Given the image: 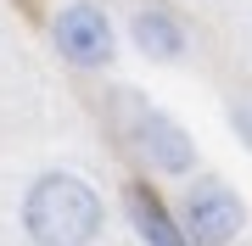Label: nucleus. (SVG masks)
Segmentation results:
<instances>
[{"label": "nucleus", "instance_id": "0eeeda50", "mask_svg": "<svg viewBox=\"0 0 252 246\" xmlns=\"http://www.w3.org/2000/svg\"><path fill=\"white\" fill-rule=\"evenodd\" d=\"M230 129L247 140V151H252V101H235L230 107Z\"/></svg>", "mask_w": 252, "mask_h": 246}, {"label": "nucleus", "instance_id": "423d86ee", "mask_svg": "<svg viewBox=\"0 0 252 246\" xmlns=\"http://www.w3.org/2000/svg\"><path fill=\"white\" fill-rule=\"evenodd\" d=\"M135 45H140V56L146 62H180L185 56V28L168 17V11H140L135 17Z\"/></svg>", "mask_w": 252, "mask_h": 246}, {"label": "nucleus", "instance_id": "7ed1b4c3", "mask_svg": "<svg viewBox=\"0 0 252 246\" xmlns=\"http://www.w3.org/2000/svg\"><path fill=\"white\" fill-rule=\"evenodd\" d=\"M124 135H129V146H135L157 173H190V168H196V140H190L168 112L146 107V101H135V95H129Z\"/></svg>", "mask_w": 252, "mask_h": 246}, {"label": "nucleus", "instance_id": "f257e3e1", "mask_svg": "<svg viewBox=\"0 0 252 246\" xmlns=\"http://www.w3.org/2000/svg\"><path fill=\"white\" fill-rule=\"evenodd\" d=\"M101 219L107 213H101L95 185L67 168L39 173L23 196V229L34 246H90L101 235Z\"/></svg>", "mask_w": 252, "mask_h": 246}, {"label": "nucleus", "instance_id": "39448f33", "mask_svg": "<svg viewBox=\"0 0 252 246\" xmlns=\"http://www.w3.org/2000/svg\"><path fill=\"white\" fill-rule=\"evenodd\" d=\"M124 207H129V224H135V235L146 246H190L185 229H180V219H174L146 185H129V191H124Z\"/></svg>", "mask_w": 252, "mask_h": 246}, {"label": "nucleus", "instance_id": "20e7f679", "mask_svg": "<svg viewBox=\"0 0 252 246\" xmlns=\"http://www.w3.org/2000/svg\"><path fill=\"white\" fill-rule=\"evenodd\" d=\"M51 45L67 56L73 67H107L118 39H112V23L107 11L90 6V0H67V6L51 11Z\"/></svg>", "mask_w": 252, "mask_h": 246}, {"label": "nucleus", "instance_id": "f03ea898", "mask_svg": "<svg viewBox=\"0 0 252 246\" xmlns=\"http://www.w3.org/2000/svg\"><path fill=\"white\" fill-rule=\"evenodd\" d=\"M247 224V207L241 196L230 191L224 179H196L185 191V207H180V229L190 246H230Z\"/></svg>", "mask_w": 252, "mask_h": 246}]
</instances>
